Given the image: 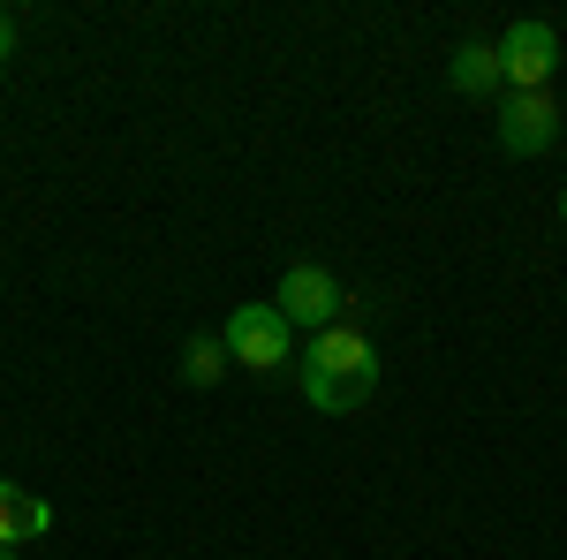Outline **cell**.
I'll list each match as a JSON object with an SVG mask.
<instances>
[{"mask_svg":"<svg viewBox=\"0 0 567 560\" xmlns=\"http://www.w3.org/2000/svg\"><path fill=\"white\" fill-rule=\"evenodd\" d=\"M560 227H567V190H560Z\"/></svg>","mask_w":567,"mask_h":560,"instance_id":"8fae6325","label":"cell"},{"mask_svg":"<svg viewBox=\"0 0 567 560\" xmlns=\"http://www.w3.org/2000/svg\"><path fill=\"white\" fill-rule=\"evenodd\" d=\"M53 530V508L31 500L23 485H0V546H23V538H45Z\"/></svg>","mask_w":567,"mask_h":560,"instance_id":"52a82bcc","label":"cell"},{"mask_svg":"<svg viewBox=\"0 0 567 560\" xmlns=\"http://www.w3.org/2000/svg\"><path fill=\"white\" fill-rule=\"evenodd\" d=\"M0 560H23V553H16V546H0Z\"/></svg>","mask_w":567,"mask_h":560,"instance_id":"30bf717a","label":"cell"},{"mask_svg":"<svg viewBox=\"0 0 567 560\" xmlns=\"http://www.w3.org/2000/svg\"><path fill=\"white\" fill-rule=\"evenodd\" d=\"M272 310H280L288 326H310V334H326V326H341V310H349V288H341L326 265H288V273H280V288H272Z\"/></svg>","mask_w":567,"mask_h":560,"instance_id":"7a4b0ae2","label":"cell"},{"mask_svg":"<svg viewBox=\"0 0 567 560\" xmlns=\"http://www.w3.org/2000/svg\"><path fill=\"white\" fill-rule=\"evenodd\" d=\"M446 84L462 91V99H484V91H499L507 84V77H499V45H454V53H446Z\"/></svg>","mask_w":567,"mask_h":560,"instance_id":"8992f818","label":"cell"},{"mask_svg":"<svg viewBox=\"0 0 567 560\" xmlns=\"http://www.w3.org/2000/svg\"><path fill=\"white\" fill-rule=\"evenodd\" d=\"M227 364H235V356H227L219 334H189V342H182V379H189V387H219Z\"/></svg>","mask_w":567,"mask_h":560,"instance_id":"ba28073f","label":"cell"},{"mask_svg":"<svg viewBox=\"0 0 567 560\" xmlns=\"http://www.w3.org/2000/svg\"><path fill=\"white\" fill-rule=\"evenodd\" d=\"M296 379H303V401L310 409H326V417H349L363 409L371 394H379V348L363 326H326V334H310L303 364H296Z\"/></svg>","mask_w":567,"mask_h":560,"instance_id":"6da1fadb","label":"cell"},{"mask_svg":"<svg viewBox=\"0 0 567 560\" xmlns=\"http://www.w3.org/2000/svg\"><path fill=\"white\" fill-rule=\"evenodd\" d=\"M553 69H560V31L553 23H507V39H499V77L507 91H545L553 84Z\"/></svg>","mask_w":567,"mask_h":560,"instance_id":"5b68a950","label":"cell"},{"mask_svg":"<svg viewBox=\"0 0 567 560\" xmlns=\"http://www.w3.org/2000/svg\"><path fill=\"white\" fill-rule=\"evenodd\" d=\"M288 334H296V326H288V318H280L272 303H243V310H235V318L219 326V342H227V356H235V364H250L258 379H272V371H288Z\"/></svg>","mask_w":567,"mask_h":560,"instance_id":"3957f363","label":"cell"},{"mask_svg":"<svg viewBox=\"0 0 567 560\" xmlns=\"http://www.w3.org/2000/svg\"><path fill=\"white\" fill-rule=\"evenodd\" d=\"M16 39H23V23H16V16H8V8H0V69H8V61H16Z\"/></svg>","mask_w":567,"mask_h":560,"instance_id":"9c48e42d","label":"cell"},{"mask_svg":"<svg viewBox=\"0 0 567 560\" xmlns=\"http://www.w3.org/2000/svg\"><path fill=\"white\" fill-rule=\"evenodd\" d=\"M560 122L567 114L553 91H507V106H499V152L507 160H537V152H553Z\"/></svg>","mask_w":567,"mask_h":560,"instance_id":"277c9868","label":"cell"}]
</instances>
